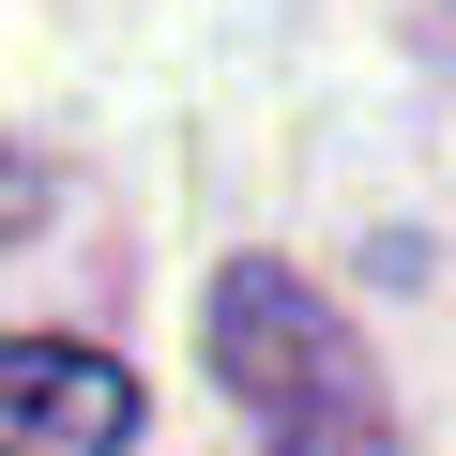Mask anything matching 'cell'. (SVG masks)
Masks as SVG:
<instances>
[{
	"instance_id": "cell-1",
	"label": "cell",
	"mask_w": 456,
	"mask_h": 456,
	"mask_svg": "<svg viewBox=\"0 0 456 456\" xmlns=\"http://www.w3.org/2000/svg\"><path fill=\"white\" fill-rule=\"evenodd\" d=\"M213 380L259 411V456H395L365 335L289 274V259H228L213 274Z\"/></svg>"
},
{
	"instance_id": "cell-2",
	"label": "cell",
	"mask_w": 456,
	"mask_h": 456,
	"mask_svg": "<svg viewBox=\"0 0 456 456\" xmlns=\"http://www.w3.org/2000/svg\"><path fill=\"white\" fill-rule=\"evenodd\" d=\"M122 441H137V380L107 350L0 335V456H122Z\"/></svg>"
},
{
	"instance_id": "cell-3",
	"label": "cell",
	"mask_w": 456,
	"mask_h": 456,
	"mask_svg": "<svg viewBox=\"0 0 456 456\" xmlns=\"http://www.w3.org/2000/svg\"><path fill=\"white\" fill-rule=\"evenodd\" d=\"M31 213H46V167H31V152H0V244H16Z\"/></svg>"
}]
</instances>
